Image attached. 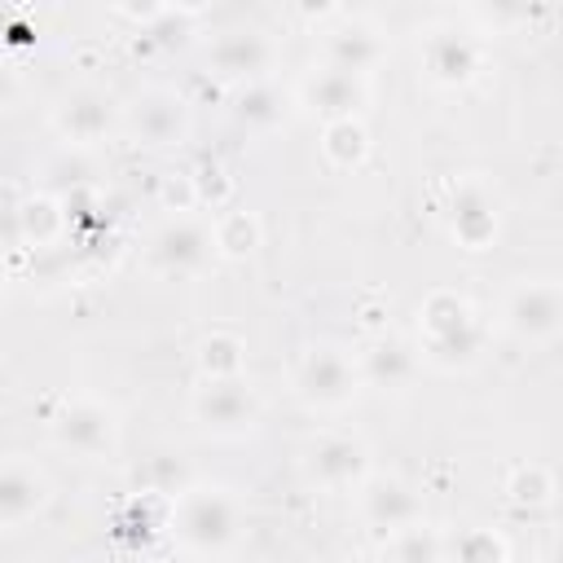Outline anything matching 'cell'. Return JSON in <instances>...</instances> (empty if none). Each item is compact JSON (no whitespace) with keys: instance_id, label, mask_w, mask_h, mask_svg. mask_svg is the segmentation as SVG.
Masks as SVG:
<instances>
[{"instance_id":"cell-1","label":"cell","mask_w":563,"mask_h":563,"mask_svg":"<svg viewBox=\"0 0 563 563\" xmlns=\"http://www.w3.org/2000/svg\"><path fill=\"white\" fill-rule=\"evenodd\" d=\"M246 528V506L224 484L194 479L167 501V537L185 559H224Z\"/></svg>"},{"instance_id":"cell-2","label":"cell","mask_w":563,"mask_h":563,"mask_svg":"<svg viewBox=\"0 0 563 563\" xmlns=\"http://www.w3.org/2000/svg\"><path fill=\"white\" fill-rule=\"evenodd\" d=\"M413 330H418V343H413L418 356L427 365H435V369H449V374L453 369H471L484 356V347H488V321H484V312L475 308L471 295L449 290V286L431 290L418 303Z\"/></svg>"},{"instance_id":"cell-3","label":"cell","mask_w":563,"mask_h":563,"mask_svg":"<svg viewBox=\"0 0 563 563\" xmlns=\"http://www.w3.org/2000/svg\"><path fill=\"white\" fill-rule=\"evenodd\" d=\"M290 383H295V396H299L308 409H321V413L347 409V405L361 396V387H365L361 361H356L343 343H330V339L308 343V347L299 352Z\"/></svg>"},{"instance_id":"cell-4","label":"cell","mask_w":563,"mask_h":563,"mask_svg":"<svg viewBox=\"0 0 563 563\" xmlns=\"http://www.w3.org/2000/svg\"><path fill=\"white\" fill-rule=\"evenodd\" d=\"M216 224L198 211L189 216H167L150 238H145V268L154 277L180 282V277H202L216 260Z\"/></svg>"},{"instance_id":"cell-5","label":"cell","mask_w":563,"mask_h":563,"mask_svg":"<svg viewBox=\"0 0 563 563\" xmlns=\"http://www.w3.org/2000/svg\"><path fill=\"white\" fill-rule=\"evenodd\" d=\"M444 229L471 255H484V251L497 246V238H501V194L484 172H462L449 185Z\"/></svg>"},{"instance_id":"cell-6","label":"cell","mask_w":563,"mask_h":563,"mask_svg":"<svg viewBox=\"0 0 563 563\" xmlns=\"http://www.w3.org/2000/svg\"><path fill=\"white\" fill-rule=\"evenodd\" d=\"M48 435L57 449L88 457V462H101V457H114L123 422H119L114 405H106L97 396H66L48 413Z\"/></svg>"},{"instance_id":"cell-7","label":"cell","mask_w":563,"mask_h":563,"mask_svg":"<svg viewBox=\"0 0 563 563\" xmlns=\"http://www.w3.org/2000/svg\"><path fill=\"white\" fill-rule=\"evenodd\" d=\"M48 123L70 150H92L114 136V128L123 123V106L101 84H75L53 101Z\"/></svg>"},{"instance_id":"cell-8","label":"cell","mask_w":563,"mask_h":563,"mask_svg":"<svg viewBox=\"0 0 563 563\" xmlns=\"http://www.w3.org/2000/svg\"><path fill=\"white\" fill-rule=\"evenodd\" d=\"M501 330L519 343H554L563 339V282L528 277L515 282L501 299Z\"/></svg>"},{"instance_id":"cell-9","label":"cell","mask_w":563,"mask_h":563,"mask_svg":"<svg viewBox=\"0 0 563 563\" xmlns=\"http://www.w3.org/2000/svg\"><path fill=\"white\" fill-rule=\"evenodd\" d=\"M189 418L220 440H238L251 435L260 427V396L251 387V378H220V383H202L189 391Z\"/></svg>"},{"instance_id":"cell-10","label":"cell","mask_w":563,"mask_h":563,"mask_svg":"<svg viewBox=\"0 0 563 563\" xmlns=\"http://www.w3.org/2000/svg\"><path fill=\"white\" fill-rule=\"evenodd\" d=\"M418 57H422V75L435 88H466L484 70V44H479V35L466 31V26H453V22L427 26L422 40H418Z\"/></svg>"},{"instance_id":"cell-11","label":"cell","mask_w":563,"mask_h":563,"mask_svg":"<svg viewBox=\"0 0 563 563\" xmlns=\"http://www.w3.org/2000/svg\"><path fill=\"white\" fill-rule=\"evenodd\" d=\"M369 449L356 440V435H343V431H321L308 440L303 449V475L308 484L325 488V493H356L365 479H369Z\"/></svg>"},{"instance_id":"cell-12","label":"cell","mask_w":563,"mask_h":563,"mask_svg":"<svg viewBox=\"0 0 563 563\" xmlns=\"http://www.w3.org/2000/svg\"><path fill=\"white\" fill-rule=\"evenodd\" d=\"M123 128L132 132V141H141L150 150L180 145L189 136V101L163 84L141 88L132 97V106H123Z\"/></svg>"},{"instance_id":"cell-13","label":"cell","mask_w":563,"mask_h":563,"mask_svg":"<svg viewBox=\"0 0 563 563\" xmlns=\"http://www.w3.org/2000/svg\"><path fill=\"white\" fill-rule=\"evenodd\" d=\"M356 515L378 537H396L422 519V493L391 471H369V479L356 488Z\"/></svg>"},{"instance_id":"cell-14","label":"cell","mask_w":563,"mask_h":563,"mask_svg":"<svg viewBox=\"0 0 563 563\" xmlns=\"http://www.w3.org/2000/svg\"><path fill=\"white\" fill-rule=\"evenodd\" d=\"M387 57V35L356 13H339L330 26H321V62L352 70L361 79H369Z\"/></svg>"},{"instance_id":"cell-15","label":"cell","mask_w":563,"mask_h":563,"mask_svg":"<svg viewBox=\"0 0 563 563\" xmlns=\"http://www.w3.org/2000/svg\"><path fill=\"white\" fill-rule=\"evenodd\" d=\"M207 62L220 79H233L242 88V84L268 79L273 62H277V44L264 26H229L207 44Z\"/></svg>"},{"instance_id":"cell-16","label":"cell","mask_w":563,"mask_h":563,"mask_svg":"<svg viewBox=\"0 0 563 563\" xmlns=\"http://www.w3.org/2000/svg\"><path fill=\"white\" fill-rule=\"evenodd\" d=\"M53 501V479L44 475V466H35L31 457L13 453L0 466V528L18 532L26 528L35 515H44Z\"/></svg>"},{"instance_id":"cell-17","label":"cell","mask_w":563,"mask_h":563,"mask_svg":"<svg viewBox=\"0 0 563 563\" xmlns=\"http://www.w3.org/2000/svg\"><path fill=\"white\" fill-rule=\"evenodd\" d=\"M299 106H308L312 114H321V123L334 119H361V110L369 106V79L339 70V66H312L299 84Z\"/></svg>"},{"instance_id":"cell-18","label":"cell","mask_w":563,"mask_h":563,"mask_svg":"<svg viewBox=\"0 0 563 563\" xmlns=\"http://www.w3.org/2000/svg\"><path fill=\"white\" fill-rule=\"evenodd\" d=\"M66 224H70L66 202L44 194V189H35L31 198L13 202V211H9V242L26 246V251H48V246H57L66 238Z\"/></svg>"},{"instance_id":"cell-19","label":"cell","mask_w":563,"mask_h":563,"mask_svg":"<svg viewBox=\"0 0 563 563\" xmlns=\"http://www.w3.org/2000/svg\"><path fill=\"white\" fill-rule=\"evenodd\" d=\"M356 361H361L365 387H378V391H405L422 369L418 347L396 334H374L365 343V352H356Z\"/></svg>"},{"instance_id":"cell-20","label":"cell","mask_w":563,"mask_h":563,"mask_svg":"<svg viewBox=\"0 0 563 563\" xmlns=\"http://www.w3.org/2000/svg\"><path fill=\"white\" fill-rule=\"evenodd\" d=\"M290 110H295V97L273 75L255 79V84H242L233 92V101H229L233 123L246 128V132H273V128H282L290 119Z\"/></svg>"},{"instance_id":"cell-21","label":"cell","mask_w":563,"mask_h":563,"mask_svg":"<svg viewBox=\"0 0 563 563\" xmlns=\"http://www.w3.org/2000/svg\"><path fill=\"white\" fill-rule=\"evenodd\" d=\"M194 365L202 383H220V378H246V339L233 330H211L198 339L194 347Z\"/></svg>"},{"instance_id":"cell-22","label":"cell","mask_w":563,"mask_h":563,"mask_svg":"<svg viewBox=\"0 0 563 563\" xmlns=\"http://www.w3.org/2000/svg\"><path fill=\"white\" fill-rule=\"evenodd\" d=\"M374 141H369V128L365 119H334V123H321V158L334 167V172H356L365 158H369Z\"/></svg>"},{"instance_id":"cell-23","label":"cell","mask_w":563,"mask_h":563,"mask_svg":"<svg viewBox=\"0 0 563 563\" xmlns=\"http://www.w3.org/2000/svg\"><path fill=\"white\" fill-rule=\"evenodd\" d=\"M449 563H510V541L488 523H466L444 537Z\"/></svg>"},{"instance_id":"cell-24","label":"cell","mask_w":563,"mask_h":563,"mask_svg":"<svg viewBox=\"0 0 563 563\" xmlns=\"http://www.w3.org/2000/svg\"><path fill=\"white\" fill-rule=\"evenodd\" d=\"M211 224H216V251H220V260H246L264 242V224L246 207H229V211L211 216Z\"/></svg>"},{"instance_id":"cell-25","label":"cell","mask_w":563,"mask_h":563,"mask_svg":"<svg viewBox=\"0 0 563 563\" xmlns=\"http://www.w3.org/2000/svg\"><path fill=\"white\" fill-rule=\"evenodd\" d=\"M391 563H449L444 559V532H435L427 519L409 523L405 532L387 537V550H383Z\"/></svg>"},{"instance_id":"cell-26","label":"cell","mask_w":563,"mask_h":563,"mask_svg":"<svg viewBox=\"0 0 563 563\" xmlns=\"http://www.w3.org/2000/svg\"><path fill=\"white\" fill-rule=\"evenodd\" d=\"M506 497L523 510H541L554 501V471L541 462H519L506 471Z\"/></svg>"},{"instance_id":"cell-27","label":"cell","mask_w":563,"mask_h":563,"mask_svg":"<svg viewBox=\"0 0 563 563\" xmlns=\"http://www.w3.org/2000/svg\"><path fill=\"white\" fill-rule=\"evenodd\" d=\"M233 176L220 167V163H202L198 172H194V194H198V207L202 211H229V202H233Z\"/></svg>"},{"instance_id":"cell-28","label":"cell","mask_w":563,"mask_h":563,"mask_svg":"<svg viewBox=\"0 0 563 563\" xmlns=\"http://www.w3.org/2000/svg\"><path fill=\"white\" fill-rule=\"evenodd\" d=\"M545 563H563V528L550 537V545H545Z\"/></svg>"},{"instance_id":"cell-29","label":"cell","mask_w":563,"mask_h":563,"mask_svg":"<svg viewBox=\"0 0 563 563\" xmlns=\"http://www.w3.org/2000/svg\"><path fill=\"white\" fill-rule=\"evenodd\" d=\"M361 563H391L387 554H369V559H361Z\"/></svg>"}]
</instances>
